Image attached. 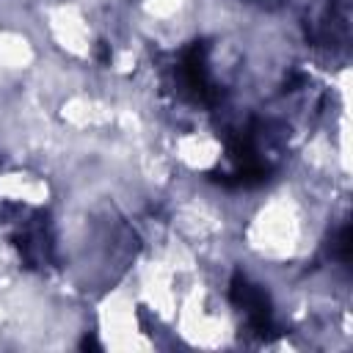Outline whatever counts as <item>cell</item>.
I'll return each instance as SVG.
<instances>
[{"instance_id":"obj_3","label":"cell","mask_w":353,"mask_h":353,"mask_svg":"<svg viewBox=\"0 0 353 353\" xmlns=\"http://www.w3.org/2000/svg\"><path fill=\"white\" fill-rule=\"evenodd\" d=\"M248 3H254V6H259V8H268V11H273V8H281L287 0H248Z\"/></svg>"},{"instance_id":"obj_1","label":"cell","mask_w":353,"mask_h":353,"mask_svg":"<svg viewBox=\"0 0 353 353\" xmlns=\"http://www.w3.org/2000/svg\"><path fill=\"white\" fill-rule=\"evenodd\" d=\"M229 298H232V303L245 314L251 331H256L259 336H268V331H273L270 298L265 295L262 287L251 284L243 273H234V276H232V284H229Z\"/></svg>"},{"instance_id":"obj_2","label":"cell","mask_w":353,"mask_h":353,"mask_svg":"<svg viewBox=\"0 0 353 353\" xmlns=\"http://www.w3.org/2000/svg\"><path fill=\"white\" fill-rule=\"evenodd\" d=\"M336 254H339L342 262L350 259V226H342V232L336 237Z\"/></svg>"},{"instance_id":"obj_4","label":"cell","mask_w":353,"mask_h":353,"mask_svg":"<svg viewBox=\"0 0 353 353\" xmlns=\"http://www.w3.org/2000/svg\"><path fill=\"white\" fill-rule=\"evenodd\" d=\"M80 347H99V345H97V342H94V339H91V336H85V339H83V345H80Z\"/></svg>"}]
</instances>
